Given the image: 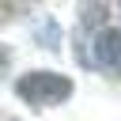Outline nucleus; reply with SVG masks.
Segmentation results:
<instances>
[{
  "mask_svg": "<svg viewBox=\"0 0 121 121\" xmlns=\"http://www.w3.org/2000/svg\"><path fill=\"white\" fill-rule=\"evenodd\" d=\"M95 64L121 76V30H102L95 42Z\"/></svg>",
  "mask_w": 121,
  "mask_h": 121,
  "instance_id": "nucleus-2",
  "label": "nucleus"
},
{
  "mask_svg": "<svg viewBox=\"0 0 121 121\" xmlns=\"http://www.w3.org/2000/svg\"><path fill=\"white\" fill-rule=\"evenodd\" d=\"M15 95L38 110H49L57 102H64L72 95V79L68 76H57V72H26L15 79Z\"/></svg>",
  "mask_w": 121,
  "mask_h": 121,
  "instance_id": "nucleus-1",
  "label": "nucleus"
}]
</instances>
